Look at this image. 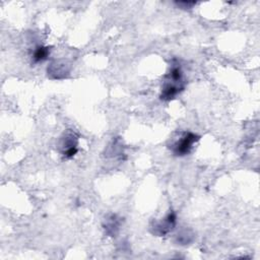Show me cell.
Masks as SVG:
<instances>
[{
  "label": "cell",
  "instance_id": "1",
  "mask_svg": "<svg viewBox=\"0 0 260 260\" xmlns=\"http://www.w3.org/2000/svg\"><path fill=\"white\" fill-rule=\"evenodd\" d=\"M184 87L185 85L183 81V72L181 70V67L178 65H173L166 76V80L161 88L160 100L171 101L175 99L176 95L184 89Z\"/></svg>",
  "mask_w": 260,
  "mask_h": 260
},
{
  "label": "cell",
  "instance_id": "2",
  "mask_svg": "<svg viewBox=\"0 0 260 260\" xmlns=\"http://www.w3.org/2000/svg\"><path fill=\"white\" fill-rule=\"evenodd\" d=\"M198 140L199 136L197 134H194L192 132H184L182 133L180 138L172 144L171 149L175 155L183 156L191 151L193 144Z\"/></svg>",
  "mask_w": 260,
  "mask_h": 260
},
{
  "label": "cell",
  "instance_id": "4",
  "mask_svg": "<svg viewBox=\"0 0 260 260\" xmlns=\"http://www.w3.org/2000/svg\"><path fill=\"white\" fill-rule=\"evenodd\" d=\"M50 54V50L48 47L45 46H38L36 47L34 54H32V60L36 63L39 62H43L44 60H46L49 57Z\"/></svg>",
  "mask_w": 260,
  "mask_h": 260
},
{
  "label": "cell",
  "instance_id": "3",
  "mask_svg": "<svg viewBox=\"0 0 260 260\" xmlns=\"http://www.w3.org/2000/svg\"><path fill=\"white\" fill-rule=\"evenodd\" d=\"M176 224V214L174 212L169 213L162 220L154 223L153 225V234L157 236H165L169 232L173 230Z\"/></svg>",
  "mask_w": 260,
  "mask_h": 260
}]
</instances>
